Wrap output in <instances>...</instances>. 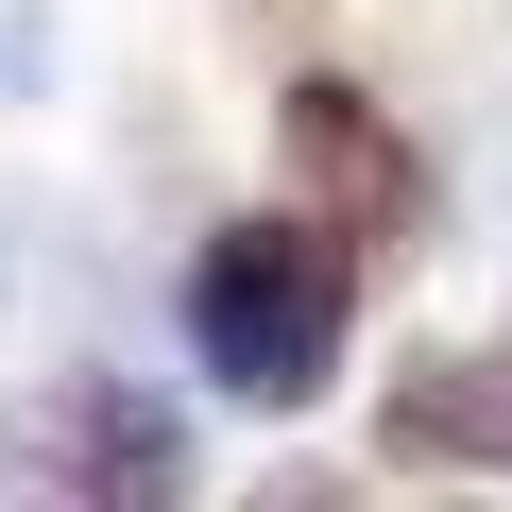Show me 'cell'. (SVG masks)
I'll return each instance as SVG.
<instances>
[{"label":"cell","mask_w":512,"mask_h":512,"mask_svg":"<svg viewBox=\"0 0 512 512\" xmlns=\"http://www.w3.org/2000/svg\"><path fill=\"white\" fill-rule=\"evenodd\" d=\"M342 325H359V239L308 222V205H256V222H222L188 256V359L239 410H325Z\"/></svg>","instance_id":"6da1fadb"},{"label":"cell","mask_w":512,"mask_h":512,"mask_svg":"<svg viewBox=\"0 0 512 512\" xmlns=\"http://www.w3.org/2000/svg\"><path fill=\"white\" fill-rule=\"evenodd\" d=\"M0 495H188V427L137 376H52L0 410Z\"/></svg>","instance_id":"7a4b0ae2"},{"label":"cell","mask_w":512,"mask_h":512,"mask_svg":"<svg viewBox=\"0 0 512 512\" xmlns=\"http://www.w3.org/2000/svg\"><path fill=\"white\" fill-rule=\"evenodd\" d=\"M274 137H291V171H308V205H325V222H342L359 256H393V239H427V171H410V137H393V120H376L359 86H325V69H308V86L274 103Z\"/></svg>","instance_id":"3957f363"},{"label":"cell","mask_w":512,"mask_h":512,"mask_svg":"<svg viewBox=\"0 0 512 512\" xmlns=\"http://www.w3.org/2000/svg\"><path fill=\"white\" fill-rule=\"evenodd\" d=\"M393 461H478V478H512V342H478V359H410L393 376Z\"/></svg>","instance_id":"277c9868"}]
</instances>
